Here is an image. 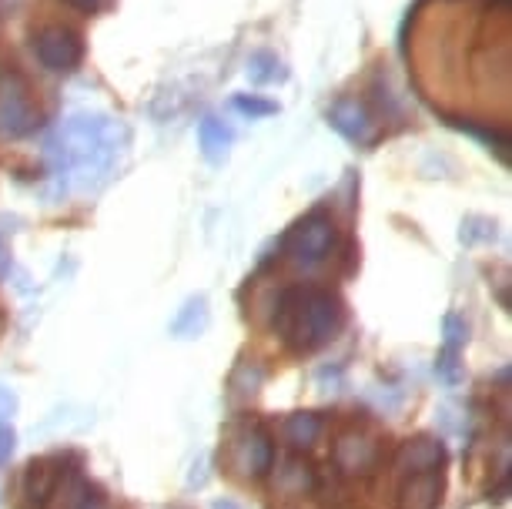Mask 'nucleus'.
I'll return each mask as SVG.
<instances>
[{"label": "nucleus", "instance_id": "nucleus-1", "mask_svg": "<svg viewBox=\"0 0 512 509\" xmlns=\"http://www.w3.org/2000/svg\"><path fill=\"white\" fill-rule=\"evenodd\" d=\"M345 305L335 292L318 285L282 288L272 309V329L298 355L318 352L342 332Z\"/></svg>", "mask_w": 512, "mask_h": 509}, {"label": "nucleus", "instance_id": "nucleus-16", "mask_svg": "<svg viewBox=\"0 0 512 509\" xmlns=\"http://www.w3.org/2000/svg\"><path fill=\"white\" fill-rule=\"evenodd\" d=\"M466 342V325L459 322V315L446 319V352L439 355V376L442 379H456L459 376V349Z\"/></svg>", "mask_w": 512, "mask_h": 509}, {"label": "nucleus", "instance_id": "nucleus-24", "mask_svg": "<svg viewBox=\"0 0 512 509\" xmlns=\"http://www.w3.org/2000/svg\"><path fill=\"white\" fill-rule=\"evenodd\" d=\"M7 265H11V252H7V242H4V235H0V275L7 272Z\"/></svg>", "mask_w": 512, "mask_h": 509}, {"label": "nucleus", "instance_id": "nucleus-23", "mask_svg": "<svg viewBox=\"0 0 512 509\" xmlns=\"http://www.w3.org/2000/svg\"><path fill=\"white\" fill-rule=\"evenodd\" d=\"M14 453V432L11 429H0V463H7Z\"/></svg>", "mask_w": 512, "mask_h": 509}, {"label": "nucleus", "instance_id": "nucleus-3", "mask_svg": "<svg viewBox=\"0 0 512 509\" xmlns=\"http://www.w3.org/2000/svg\"><path fill=\"white\" fill-rule=\"evenodd\" d=\"M221 463L238 479H262L275 466V439L262 419H238L225 432Z\"/></svg>", "mask_w": 512, "mask_h": 509}, {"label": "nucleus", "instance_id": "nucleus-5", "mask_svg": "<svg viewBox=\"0 0 512 509\" xmlns=\"http://www.w3.org/2000/svg\"><path fill=\"white\" fill-rule=\"evenodd\" d=\"M332 463L342 476L365 479L372 476L382 463V439L365 426H345L335 436Z\"/></svg>", "mask_w": 512, "mask_h": 509}, {"label": "nucleus", "instance_id": "nucleus-11", "mask_svg": "<svg viewBox=\"0 0 512 509\" xmlns=\"http://www.w3.org/2000/svg\"><path fill=\"white\" fill-rule=\"evenodd\" d=\"M272 469H275V493L278 496L298 499V496L315 493L318 473L302 453H288L285 459H278V466H272Z\"/></svg>", "mask_w": 512, "mask_h": 509}, {"label": "nucleus", "instance_id": "nucleus-8", "mask_svg": "<svg viewBox=\"0 0 512 509\" xmlns=\"http://www.w3.org/2000/svg\"><path fill=\"white\" fill-rule=\"evenodd\" d=\"M44 509H111V503H108V496L81 473V459H77V463L67 466V473L61 476V483H57L54 496L47 499Z\"/></svg>", "mask_w": 512, "mask_h": 509}, {"label": "nucleus", "instance_id": "nucleus-19", "mask_svg": "<svg viewBox=\"0 0 512 509\" xmlns=\"http://www.w3.org/2000/svg\"><path fill=\"white\" fill-rule=\"evenodd\" d=\"M262 382H265L262 366H255V362H241V366L235 369V376H231V389H235V396H255Z\"/></svg>", "mask_w": 512, "mask_h": 509}, {"label": "nucleus", "instance_id": "nucleus-22", "mask_svg": "<svg viewBox=\"0 0 512 509\" xmlns=\"http://www.w3.org/2000/svg\"><path fill=\"white\" fill-rule=\"evenodd\" d=\"M14 409H17L14 392H11V389H0V422L11 419V416H14Z\"/></svg>", "mask_w": 512, "mask_h": 509}, {"label": "nucleus", "instance_id": "nucleus-4", "mask_svg": "<svg viewBox=\"0 0 512 509\" xmlns=\"http://www.w3.org/2000/svg\"><path fill=\"white\" fill-rule=\"evenodd\" d=\"M338 245V228L325 211H312L298 222L292 232L285 235V258L298 268H318L335 255Z\"/></svg>", "mask_w": 512, "mask_h": 509}, {"label": "nucleus", "instance_id": "nucleus-20", "mask_svg": "<svg viewBox=\"0 0 512 509\" xmlns=\"http://www.w3.org/2000/svg\"><path fill=\"white\" fill-rule=\"evenodd\" d=\"M235 108L241 114H251V118H268V114H275L278 111V104L275 101H262V98H255V94H238L235 98Z\"/></svg>", "mask_w": 512, "mask_h": 509}, {"label": "nucleus", "instance_id": "nucleus-21", "mask_svg": "<svg viewBox=\"0 0 512 509\" xmlns=\"http://www.w3.org/2000/svg\"><path fill=\"white\" fill-rule=\"evenodd\" d=\"M67 7H74L77 14L91 17V14H101V7L108 4V0H64Z\"/></svg>", "mask_w": 512, "mask_h": 509}, {"label": "nucleus", "instance_id": "nucleus-12", "mask_svg": "<svg viewBox=\"0 0 512 509\" xmlns=\"http://www.w3.org/2000/svg\"><path fill=\"white\" fill-rule=\"evenodd\" d=\"M442 493H446V476H442V469L402 476L399 506L402 509H439Z\"/></svg>", "mask_w": 512, "mask_h": 509}, {"label": "nucleus", "instance_id": "nucleus-2", "mask_svg": "<svg viewBox=\"0 0 512 509\" xmlns=\"http://www.w3.org/2000/svg\"><path fill=\"white\" fill-rule=\"evenodd\" d=\"M51 155L57 158V175L77 188H88L94 178L111 168L114 141L111 124L101 114H77L57 131L51 141Z\"/></svg>", "mask_w": 512, "mask_h": 509}, {"label": "nucleus", "instance_id": "nucleus-10", "mask_svg": "<svg viewBox=\"0 0 512 509\" xmlns=\"http://www.w3.org/2000/svg\"><path fill=\"white\" fill-rule=\"evenodd\" d=\"M395 473L399 476H415V473H429V469H442L446 466V446L432 436H415L405 439L395 453Z\"/></svg>", "mask_w": 512, "mask_h": 509}, {"label": "nucleus", "instance_id": "nucleus-13", "mask_svg": "<svg viewBox=\"0 0 512 509\" xmlns=\"http://www.w3.org/2000/svg\"><path fill=\"white\" fill-rule=\"evenodd\" d=\"M328 121H332V128L338 134H345V138L355 141V144H369L372 141L369 111H365L359 101H352V98L335 101V108L328 111Z\"/></svg>", "mask_w": 512, "mask_h": 509}, {"label": "nucleus", "instance_id": "nucleus-9", "mask_svg": "<svg viewBox=\"0 0 512 509\" xmlns=\"http://www.w3.org/2000/svg\"><path fill=\"white\" fill-rule=\"evenodd\" d=\"M81 456L74 453H57V456H44V459H34L31 466H27L24 473V499L31 503L34 509H44L47 499L54 496L57 483H61V476L67 473V466L77 463Z\"/></svg>", "mask_w": 512, "mask_h": 509}, {"label": "nucleus", "instance_id": "nucleus-26", "mask_svg": "<svg viewBox=\"0 0 512 509\" xmlns=\"http://www.w3.org/2000/svg\"><path fill=\"white\" fill-rule=\"evenodd\" d=\"M275 509H305V506H298V503H282V506H275Z\"/></svg>", "mask_w": 512, "mask_h": 509}, {"label": "nucleus", "instance_id": "nucleus-25", "mask_svg": "<svg viewBox=\"0 0 512 509\" xmlns=\"http://www.w3.org/2000/svg\"><path fill=\"white\" fill-rule=\"evenodd\" d=\"M215 509H238L235 503H228V499H225V503H215Z\"/></svg>", "mask_w": 512, "mask_h": 509}, {"label": "nucleus", "instance_id": "nucleus-15", "mask_svg": "<svg viewBox=\"0 0 512 509\" xmlns=\"http://www.w3.org/2000/svg\"><path fill=\"white\" fill-rule=\"evenodd\" d=\"M198 141L208 161H221L231 148V128L218 118H205L198 124Z\"/></svg>", "mask_w": 512, "mask_h": 509}, {"label": "nucleus", "instance_id": "nucleus-17", "mask_svg": "<svg viewBox=\"0 0 512 509\" xmlns=\"http://www.w3.org/2000/svg\"><path fill=\"white\" fill-rule=\"evenodd\" d=\"M208 325V305L205 299H191L185 309H181V315L175 322H171V329H175V335H198L201 329Z\"/></svg>", "mask_w": 512, "mask_h": 509}, {"label": "nucleus", "instance_id": "nucleus-7", "mask_svg": "<svg viewBox=\"0 0 512 509\" xmlns=\"http://www.w3.org/2000/svg\"><path fill=\"white\" fill-rule=\"evenodd\" d=\"M34 54L47 71L71 74V71H77V64L84 61V41H81V34L71 31V27L47 24L41 31H34Z\"/></svg>", "mask_w": 512, "mask_h": 509}, {"label": "nucleus", "instance_id": "nucleus-14", "mask_svg": "<svg viewBox=\"0 0 512 509\" xmlns=\"http://www.w3.org/2000/svg\"><path fill=\"white\" fill-rule=\"evenodd\" d=\"M325 436V419L318 412H295L282 422V439L292 453H308Z\"/></svg>", "mask_w": 512, "mask_h": 509}, {"label": "nucleus", "instance_id": "nucleus-18", "mask_svg": "<svg viewBox=\"0 0 512 509\" xmlns=\"http://www.w3.org/2000/svg\"><path fill=\"white\" fill-rule=\"evenodd\" d=\"M248 78L255 84H275V81H285V67L275 54L262 51L248 61Z\"/></svg>", "mask_w": 512, "mask_h": 509}, {"label": "nucleus", "instance_id": "nucleus-6", "mask_svg": "<svg viewBox=\"0 0 512 509\" xmlns=\"http://www.w3.org/2000/svg\"><path fill=\"white\" fill-rule=\"evenodd\" d=\"M41 128V111L34 108L31 88L17 71L0 81V138H24Z\"/></svg>", "mask_w": 512, "mask_h": 509}]
</instances>
